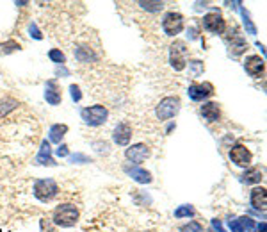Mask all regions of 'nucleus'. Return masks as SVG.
Instances as JSON below:
<instances>
[{
  "label": "nucleus",
  "instance_id": "e433bc0d",
  "mask_svg": "<svg viewBox=\"0 0 267 232\" xmlns=\"http://www.w3.org/2000/svg\"><path fill=\"white\" fill-rule=\"evenodd\" d=\"M212 229L217 230V232H224V229L221 227V222H219V220H212Z\"/></svg>",
  "mask_w": 267,
  "mask_h": 232
},
{
  "label": "nucleus",
  "instance_id": "473e14b6",
  "mask_svg": "<svg viewBox=\"0 0 267 232\" xmlns=\"http://www.w3.org/2000/svg\"><path fill=\"white\" fill-rule=\"evenodd\" d=\"M191 66H193V75L194 77H198L203 72V63L201 61H193L191 63Z\"/></svg>",
  "mask_w": 267,
  "mask_h": 232
},
{
  "label": "nucleus",
  "instance_id": "aec40b11",
  "mask_svg": "<svg viewBox=\"0 0 267 232\" xmlns=\"http://www.w3.org/2000/svg\"><path fill=\"white\" fill-rule=\"evenodd\" d=\"M75 55H77V59L80 63H89V59H91V61H95L96 59V55L93 54V50H89L88 47L77 48V50H75Z\"/></svg>",
  "mask_w": 267,
  "mask_h": 232
},
{
  "label": "nucleus",
  "instance_id": "7ed1b4c3",
  "mask_svg": "<svg viewBox=\"0 0 267 232\" xmlns=\"http://www.w3.org/2000/svg\"><path fill=\"white\" fill-rule=\"evenodd\" d=\"M57 193L59 188L55 184V181H52V179H41V181H36V184H34V197L41 202H50Z\"/></svg>",
  "mask_w": 267,
  "mask_h": 232
},
{
  "label": "nucleus",
  "instance_id": "72a5a7b5",
  "mask_svg": "<svg viewBox=\"0 0 267 232\" xmlns=\"http://www.w3.org/2000/svg\"><path fill=\"white\" fill-rule=\"evenodd\" d=\"M29 32H31V36H32V38H36V40H41V38H43V34L39 32V29H37L36 24H31V25H29Z\"/></svg>",
  "mask_w": 267,
  "mask_h": 232
},
{
  "label": "nucleus",
  "instance_id": "cd10ccee",
  "mask_svg": "<svg viewBox=\"0 0 267 232\" xmlns=\"http://www.w3.org/2000/svg\"><path fill=\"white\" fill-rule=\"evenodd\" d=\"M14 107H16V102H14V100H11V99L2 100V102H0V116H4L7 111L14 109Z\"/></svg>",
  "mask_w": 267,
  "mask_h": 232
},
{
  "label": "nucleus",
  "instance_id": "dca6fc26",
  "mask_svg": "<svg viewBox=\"0 0 267 232\" xmlns=\"http://www.w3.org/2000/svg\"><path fill=\"white\" fill-rule=\"evenodd\" d=\"M36 163L37 164H47V166H55V161L52 159V148H50V143L47 140L41 143V148H39V154L36 157Z\"/></svg>",
  "mask_w": 267,
  "mask_h": 232
},
{
  "label": "nucleus",
  "instance_id": "f8f14e48",
  "mask_svg": "<svg viewBox=\"0 0 267 232\" xmlns=\"http://www.w3.org/2000/svg\"><path fill=\"white\" fill-rule=\"evenodd\" d=\"M45 99H47V102L52 104V106L61 104L63 93H61V88H59V84L55 81H48L47 82V88H45Z\"/></svg>",
  "mask_w": 267,
  "mask_h": 232
},
{
  "label": "nucleus",
  "instance_id": "2eb2a0df",
  "mask_svg": "<svg viewBox=\"0 0 267 232\" xmlns=\"http://www.w3.org/2000/svg\"><path fill=\"white\" fill-rule=\"evenodd\" d=\"M251 205H253L257 211L265 212V205H267L265 188H255V189H251Z\"/></svg>",
  "mask_w": 267,
  "mask_h": 232
},
{
  "label": "nucleus",
  "instance_id": "6ab92c4d",
  "mask_svg": "<svg viewBox=\"0 0 267 232\" xmlns=\"http://www.w3.org/2000/svg\"><path fill=\"white\" fill-rule=\"evenodd\" d=\"M68 132V127L66 125H54L50 129V141H54V143H61V140L65 138V134Z\"/></svg>",
  "mask_w": 267,
  "mask_h": 232
},
{
  "label": "nucleus",
  "instance_id": "7c9ffc66",
  "mask_svg": "<svg viewBox=\"0 0 267 232\" xmlns=\"http://www.w3.org/2000/svg\"><path fill=\"white\" fill-rule=\"evenodd\" d=\"M41 232H55V227L50 220H41Z\"/></svg>",
  "mask_w": 267,
  "mask_h": 232
},
{
  "label": "nucleus",
  "instance_id": "4be33fe9",
  "mask_svg": "<svg viewBox=\"0 0 267 232\" xmlns=\"http://www.w3.org/2000/svg\"><path fill=\"white\" fill-rule=\"evenodd\" d=\"M194 215H196V211H194L193 205H180V207L175 211L176 218H183V216H187V218H189V216H194Z\"/></svg>",
  "mask_w": 267,
  "mask_h": 232
},
{
  "label": "nucleus",
  "instance_id": "0eeeda50",
  "mask_svg": "<svg viewBox=\"0 0 267 232\" xmlns=\"http://www.w3.org/2000/svg\"><path fill=\"white\" fill-rule=\"evenodd\" d=\"M162 29L168 36H176L183 29V16L180 13H168L162 20Z\"/></svg>",
  "mask_w": 267,
  "mask_h": 232
},
{
  "label": "nucleus",
  "instance_id": "c85d7f7f",
  "mask_svg": "<svg viewBox=\"0 0 267 232\" xmlns=\"http://www.w3.org/2000/svg\"><path fill=\"white\" fill-rule=\"evenodd\" d=\"M180 232H203V227L201 223L198 222H189L187 225H183L182 229H180Z\"/></svg>",
  "mask_w": 267,
  "mask_h": 232
},
{
  "label": "nucleus",
  "instance_id": "4c0bfd02",
  "mask_svg": "<svg viewBox=\"0 0 267 232\" xmlns=\"http://www.w3.org/2000/svg\"><path fill=\"white\" fill-rule=\"evenodd\" d=\"M258 232H265V223H260V227H258Z\"/></svg>",
  "mask_w": 267,
  "mask_h": 232
},
{
  "label": "nucleus",
  "instance_id": "423d86ee",
  "mask_svg": "<svg viewBox=\"0 0 267 232\" xmlns=\"http://www.w3.org/2000/svg\"><path fill=\"white\" fill-rule=\"evenodd\" d=\"M203 29L209 32H214V34H223L224 29H227V22L221 16L219 11H212V13L203 16Z\"/></svg>",
  "mask_w": 267,
  "mask_h": 232
},
{
  "label": "nucleus",
  "instance_id": "f03ea898",
  "mask_svg": "<svg viewBox=\"0 0 267 232\" xmlns=\"http://www.w3.org/2000/svg\"><path fill=\"white\" fill-rule=\"evenodd\" d=\"M187 57H189V48L183 41H175L169 47V63L176 72H182L187 65Z\"/></svg>",
  "mask_w": 267,
  "mask_h": 232
},
{
  "label": "nucleus",
  "instance_id": "393cba45",
  "mask_svg": "<svg viewBox=\"0 0 267 232\" xmlns=\"http://www.w3.org/2000/svg\"><path fill=\"white\" fill-rule=\"evenodd\" d=\"M239 223L242 229H246L248 232H255L257 230V223L253 222V220L250 218V216H242V218H239Z\"/></svg>",
  "mask_w": 267,
  "mask_h": 232
},
{
  "label": "nucleus",
  "instance_id": "f704fd0d",
  "mask_svg": "<svg viewBox=\"0 0 267 232\" xmlns=\"http://www.w3.org/2000/svg\"><path fill=\"white\" fill-rule=\"evenodd\" d=\"M228 225H230V229L234 230V232H244V229L240 227V223H239V220H235V218H230Z\"/></svg>",
  "mask_w": 267,
  "mask_h": 232
},
{
  "label": "nucleus",
  "instance_id": "a878e982",
  "mask_svg": "<svg viewBox=\"0 0 267 232\" xmlns=\"http://www.w3.org/2000/svg\"><path fill=\"white\" fill-rule=\"evenodd\" d=\"M20 43H16V41H13V40H9V41H6V43L2 45V54H11V52H14V50H20Z\"/></svg>",
  "mask_w": 267,
  "mask_h": 232
},
{
  "label": "nucleus",
  "instance_id": "b1692460",
  "mask_svg": "<svg viewBox=\"0 0 267 232\" xmlns=\"http://www.w3.org/2000/svg\"><path fill=\"white\" fill-rule=\"evenodd\" d=\"M240 14H242V18H244V25H246V31L250 32V34H257V27H255L253 22H251L250 13H248L246 9H240Z\"/></svg>",
  "mask_w": 267,
  "mask_h": 232
},
{
  "label": "nucleus",
  "instance_id": "9b49d317",
  "mask_svg": "<svg viewBox=\"0 0 267 232\" xmlns=\"http://www.w3.org/2000/svg\"><path fill=\"white\" fill-rule=\"evenodd\" d=\"M127 159L132 161V163L139 164L142 163V161L146 159V157H150V148L146 147V145L139 143V145H134V147H130L129 150H127Z\"/></svg>",
  "mask_w": 267,
  "mask_h": 232
},
{
  "label": "nucleus",
  "instance_id": "a211bd4d",
  "mask_svg": "<svg viewBox=\"0 0 267 232\" xmlns=\"http://www.w3.org/2000/svg\"><path fill=\"white\" fill-rule=\"evenodd\" d=\"M227 41H228V45H230V50L234 52L235 55L242 54V52L248 48V43L242 40V36H240L237 31H234V36H232V40H227Z\"/></svg>",
  "mask_w": 267,
  "mask_h": 232
},
{
  "label": "nucleus",
  "instance_id": "39448f33",
  "mask_svg": "<svg viewBox=\"0 0 267 232\" xmlns=\"http://www.w3.org/2000/svg\"><path fill=\"white\" fill-rule=\"evenodd\" d=\"M80 116L88 125L98 127L101 123H105V120H107V109H105L104 106L86 107V109H82Z\"/></svg>",
  "mask_w": 267,
  "mask_h": 232
},
{
  "label": "nucleus",
  "instance_id": "f3484780",
  "mask_svg": "<svg viewBox=\"0 0 267 232\" xmlns=\"http://www.w3.org/2000/svg\"><path fill=\"white\" fill-rule=\"evenodd\" d=\"M201 114L205 120L209 122H217L221 118V111H219V106L216 102H209V104H203L201 106Z\"/></svg>",
  "mask_w": 267,
  "mask_h": 232
},
{
  "label": "nucleus",
  "instance_id": "1a4fd4ad",
  "mask_svg": "<svg viewBox=\"0 0 267 232\" xmlns=\"http://www.w3.org/2000/svg\"><path fill=\"white\" fill-rule=\"evenodd\" d=\"M187 93H189L191 100L200 102V100H205V99H209V96L212 95L214 86L210 84V82H203V84H191L189 89H187Z\"/></svg>",
  "mask_w": 267,
  "mask_h": 232
},
{
  "label": "nucleus",
  "instance_id": "20e7f679",
  "mask_svg": "<svg viewBox=\"0 0 267 232\" xmlns=\"http://www.w3.org/2000/svg\"><path fill=\"white\" fill-rule=\"evenodd\" d=\"M180 111V99L178 96H166L160 100L157 106V118L159 120H169Z\"/></svg>",
  "mask_w": 267,
  "mask_h": 232
},
{
  "label": "nucleus",
  "instance_id": "412c9836",
  "mask_svg": "<svg viewBox=\"0 0 267 232\" xmlns=\"http://www.w3.org/2000/svg\"><path fill=\"white\" fill-rule=\"evenodd\" d=\"M242 181L244 182H260L262 181V171L257 170V168H251V170L244 171Z\"/></svg>",
  "mask_w": 267,
  "mask_h": 232
},
{
  "label": "nucleus",
  "instance_id": "9d476101",
  "mask_svg": "<svg viewBox=\"0 0 267 232\" xmlns=\"http://www.w3.org/2000/svg\"><path fill=\"white\" fill-rule=\"evenodd\" d=\"M251 152L248 150L244 145H240V143H237L232 147V150H230V159L234 161V163L237 164V166H250V163H251Z\"/></svg>",
  "mask_w": 267,
  "mask_h": 232
},
{
  "label": "nucleus",
  "instance_id": "c9c22d12",
  "mask_svg": "<svg viewBox=\"0 0 267 232\" xmlns=\"http://www.w3.org/2000/svg\"><path fill=\"white\" fill-rule=\"evenodd\" d=\"M55 154H57L59 157H66L68 156V147H66V145H61V147L55 150Z\"/></svg>",
  "mask_w": 267,
  "mask_h": 232
},
{
  "label": "nucleus",
  "instance_id": "f257e3e1",
  "mask_svg": "<svg viewBox=\"0 0 267 232\" xmlns=\"http://www.w3.org/2000/svg\"><path fill=\"white\" fill-rule=\"evenodd\" d=\"M52 218H54V223L59 227H71L77 223L78 220V209L75 207L73 204H63L59 205L57 209L54 211V215H52Z\"/></svg>",
  "mask_w": 267,
  "mask_h": 232
},
{
  "label": "nucleus",
  "instance_id": "2f4dec72",
  "mask_svg": "<svg viewBox=\"0 0 267 232\" xmlns=\"http://www.w3.org/2000/svg\"><path fill=\"white\" fill-rule=\"evenodd\" d=\"M70 91H71V99L75 100V102H78V100L82 99V93H80V88H78V86H71L70 88Z\"/></svg>",
  "mask_w": 267,
  "mask_h": 232
},
{
  "label": "nucleus",
  "instance_id": "4468645a",
  "mask_svg": "<svg viewBox=\"0 0 267 232\" xmlns=\"http://www.w3.org/2000/svg\"><path fill=\"white\" fill-rule=\"evenodd\" d=\"M125 173L130 175L135 182H139V184H148V182H152L150 171L142 170V168H139V166H125Z\"/></svg>",
  "mask_w": 267,
  "mask_h": 232
},
{
  "label": "nucleus",
  "instance_id": "ddd939ff",
  "mask_svg": "<svg viewBox=\"0 0 267 232\" xmlns=\"http://www.w3.org/2000/svg\"><path fill=\"white\" fill-rule=\"evenodd\" d=\"M112 138H114V141L118 145L125 147V145H129L130 138H132V129H130L129 123H119V125L114 129V134H112Z\"/></svg>",
  "mask_w": 267,
  "mask_h": 232
},
{
  "label": "nucleus",
  "instance_id": "6e6552de",
  "mask_svg": "<svg viewBox=\"0 0 267 232\" xmlns=\"http://www.w3.org/2000/svg\"><path fill=\"white\" fill-rule=\"evenodd\" d=\"M244 68H246V72L250 73L251 77L258 79L264 75L265 63L260 55H250V57H246V61H244Z\"/></svg>",
  "mask_w": 267,
  "mask_h": 232
},
{
  "label": "nucleus",
  "instance_id": "bb28decb",
  "mask_svg": "<svg viewBox=\"0 0 267 232\" xmlns=\"http://www.w3.org/2000/svg\"><path fill=\"white\" fill-rule=\"evenodd\" d=\"M48 57H50L54 63H57V65H63V63L66 61L65 54H63L61 50H57V48H54V50H50V52H48Z\"/></svg>",
  "mask_w": 267,
  "mask_h": 232
},
{
  "label": "nucleus",
  "instance_id": "c756f323",
  "mask_svg": "<svg viewBox=\"0 0 267 232\" xmlns=\"http://www.w3.org/2000/svg\"><path fill=\"white\" fill-rule=\"evenodd\" d=\"M70 161H71V163H91V159H89L88 156H84V154H75V156H71Z\"/></svg>",
  "mask_w": 267,
  "mask_h": 232
},
{
  "label": "nucleus",
  "instance_id": "5701e85b",
  "mask_svg": "<svg viewBox=\"0 0 267 232\" xmlns=\"http://www.w3.org/2000/svg\"><path fill=\"white\" fill-rule=\"evenodd\" d=\"M142 9L146 11H152V13H157V11H162L164 9V2H137Z\"/></svg>",
  "mask_w": 267,
  "mask_h": 232
}]
</instances>
